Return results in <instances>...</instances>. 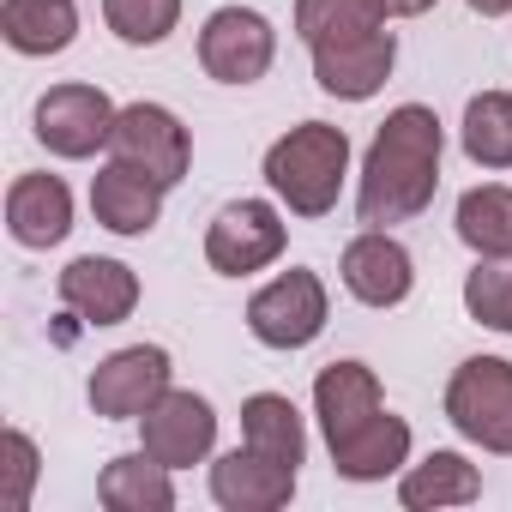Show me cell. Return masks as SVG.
I'll return each mask as SVG.
<instances>
[{"label": "cell", "instance_id": "6da1fadb", "mask_svg": "<svg viewBox=\"0 0 512 512\" xmlns=\"http://www.w3.org/2000/svg\"><path fill=\"white\" fill-rule=\"evenodd\" d=\"M440 145H446V133H440L434 109H422V103L392 109L368 145L356 217L368 229H392V223L422 217L434 205V187H440Z\"/></svg>", "mask_w": 512, "mask_h": 512}, {"label": "cell", "instance_id": "7a4b0ae2", "mask_svg": "<svg viewBox=\"0 0 512 512\" xmlns=\"http://www.w3.org/2000/svg\"><path fill=\"white\" fill-rule=\"evenodd\" d=\"M350 175V133L332 121H302L266 151V187L296 217H326Z\"/></svg>", "mask_w": 512, "mask_h": 512}, {"label": "cell", "instance_id": "3957f363", "mask_svg": "<svg viewBox=\"0 0 512 512\" xmlns=\"http://www.w3.org/2000/svg\"><path fill=\"white\" fill-rule=\"evenodd\" d=\"M446 422L470 446L512 458V362L500 356L458 362V374L446 380Z\"/></svg>", "mask_w": 512, "mask_h": 512}, {"label": "cell", "instance_id": "277c9868", "mask_svg": "<svg viewBox=\"0 0 512 512\" xmlns=\"http://www.w3.org/2000/svg\"><path fill=\"white\" fill-rule=\"evenodd\" d=\"M326 284L308 272V266H290L284 278H272L266 290H253L247 302V332L260 338L266 350H308L320 332H326Z\"/></svg>", "mask_w": 512, "mask_h": 512}, {"label": "cell", "instance_id": "5b68a950", "mask_svg": "<svg viewBox=\"0 0 512 512\" xmlns=\"http://www.w3.org/2000/svg\"><path fill=\"white\" fill-rule=\"evenodd\" d=\"M109 163H127V169L175 187L187 175V163H193V139H187V127H181L175 109H163V103H127L115 115V133H109Z\"/></svg>", "mask_w": 512, "mask_h": 512}, {"label": "cell", "instance_id": "8992f818", "mask_svg": "<svg viewBox=\"0 0 512 512\" xmlns=\"http://www.w3.org/2000/svg\"><path fill=\"white\" fill-rule=\"evenodd\" d=\"M284 241H290V229H284L278 205H266V199H235L205 229V260L223 278H247V272H266L278 253H284Z\"/></svg>", "mask_w": 512, "mask_h": 512}, {"label": "cell", "instance_id": "52a82bcc", "mask_svg": "<svg viewBox=\"0 0 512 512\" xmlns=\"http://www.w3.org/2000/svg\"><path fill=\"white\" fill-rule=\"evenodd\" d=\"M278 55V31L266 13H253V7H217L199 31V67L217 79V85H253V79H266Z\"/></svg>", "mask_w": 512, "mask_h": 512}, {"label": "cell", "instance_id": "ba28073f", "mask_svg": "<svg viewBox=\"0 0 512 512\" xmlns=\"http://www.w3.org/2000/svg\"><path fill=\"white\" fill-rule=\"evenodd\" d=\"M169 350H157V344H127V350H115V356H103L97 368H91V386H85V398H91V410L97 416H109V422H139L163 392H169Z\"/></svg>", "mask_w": 512, "mask_h": 512}, {"label": "cell", "instance_id": "9c48e42d", "mask_svg": "<svg viewBox=\"0 0 512 512\" xmlns=\"http://www.w3.org/2000/svg\"><path fill=\"white\" fill-rule=\"evenodd\" d=\"M392 61H398V37L386 25L314 43V79L326 97H344V103H368L392 79Z\"/></svg>", "mask_w": 512, "mask_h": 512}, {"label": "cell", "instance_id": "30bf717a", "mask_svg": "<svg viewBox=\"0 0 512 512\" xmlns=\"http://www.w3.org/2000/svg\"><path fill=\"white\" fill-rule=\"evenodd\" d=\"M115 103L97 91V85H55V91H43V103H37V139L55 151V157H97L103 145H109V133H115Z\"/></svg>", "mask_w": 512, "mask_h": 512}, {"label": "cell", "instance_id": "8fae6325", "mask_svg": "<svg viewBox=\"0 0 512 512\" xmlns=\"http://www.w3.org/2000/svg\"><path fill=\"white\" fill-rule=\"evenodd\" d=\"M139 446L169 464V470H187V464H205L211 446H217V410L199 398V392H163L145 416H139Z\"/></svg>", "mask_w": 512, "mask_h": 512}, {"label": "cell", "instance_id": "7c38bea8", "mask_svg": "<svg viewBox=\"0 0 512 512\" xmlns=\"http://www.w3.org/2000/svg\"><path fill=\"white\" fill-rule=\"evenodd\" d=\"M344 290L362 302V308H398L416 284V260L410 247L386 229H362L350 247H344Z\"/></svg>", "mask_w": 512, "mask_h": 512}, {"label": "cell", "instance_id": "4fadbf2b", "mask_svg": "<svg viewBox=\"0 0 512 512\" xmlns=\"http://www.w3.org/2000/svg\"><path fill=\"white\" fill-rule=\"evenodd\" d=\"M296 494V464L266 458L253 446H235L211 464V500L223 512H278Z\"/></svg>", "mask_w": 512, "mask_h": 512}, {"label": "cell", "instance_id": "5bb4252c", "mask_svg": "<svg viewBox=\"0 0 512 512\" xmlns=\"http://www.w3.org/2000/svg\"><path fill=\"white\" fill-rule=\"evenodd\" d=\"M61 302L85 326H121L139 308V278L121 260H97V253H85V260H73L61 272Z\"/></svg>", "mask_w": 512, "mask_h": 512}, {"label": "cell", "instance_id": "9a60e30c", "mask_svg": "<svg viewBox=\"0 0 512 512\" xmlns=\"http://www.w3.org/2000/svg\"><path fill=\"white\" fill-rule=\"evenodd\" d=\"M404 464H410V422L392 410H374L356 434L332 440V470L344 482H386Z\"/></svg>", "mask_w": 512, "mask_h": 512}, {"label": "cell", "instance_id": "2e32d148", "mask_svg": "<svg viewBox=\"0 0 512 512\" xmlns=\"http://www.w3.org/2000/svg\"><path fill=\"white\" fill-rule=\"evenodd\" d=\"M7 229L19 247H55L73 229V193L61 175H19L7 187Z\"/></svg>", "mask_w": 512, "mask_h": 512}, {"label": "cell", "instance_id": "e0dca14e", "mask_svg": "<svg viewBox=\"0 0 512 512\" xmlns=\"http://www.w3.org/2000/svg\"><path fill=\"white\" fill-rule=\"evenodd\" d=\"M163 181H151V175H139V169H127V163H109L97 181H91V211H97V223L103 229H115V235H151L157 229V217H163Z\"/></svg>", "mask_w": 512, "mask_h": 512}, {"label": "cell", "instance_id": "ac0fdd59", "mask_svg": "<svg viewBox=\"0 0 512 512\" xmlns=\"http://www.w3.org/2000/svg\"><path fill=\"white\" fill-rule=\"evenodd\" d=\"M374 410H386V404H380V380H374L368 362H332V368H320V380H314V416L326 428V446L344 440V434H356Z\"/></svg>", "mask_w": 512, "mask_h": 512}, {"label": "cell", "instance_id": "d6986e66", "mask_svg": "<svg viewBox=\"0 0 512 512\" xmlns=\"http://www.w3.org/2000/svg\"><path fill=\"white\" fill-rule=\"evenodd\" d=\"M169 476H175V470L157 464V458L139 446V452H121V458L103 464L97 500H103L109 512H169V506H175V482H169Z\"/></svg>", "mask_w": 512, "mask_h": 512}, {"label": "cell", "instance_id": "ffe728a7", "mask_svg": "<svg viewBox=\"0 0 512 512\" xmlns=\"http://www.w3.org/2000/svg\"><path fill=\"white\" fill-rule=\"evenodd\" d=\"M0 37L19 55H61L79 37L73 0H0Z\"/></svg>", "mask_w": 512, "mask_h": 512}, {"label": "cell", "instance_id": "44dd1931", "mask_svg": "<svg viewBox=\"0 0 512 512\" xmlns=\"http://www.w3.org/2000/svg\"><path fill=\"white\" fill-rule=\"evenodd\" d=\"M482 494V470L464 458V452H428L422 464L404 470L398 482V500L410 512H440V506H470Z\"/></svg>", "mask_w": 512, "mask_h": 512}, {"label": "cell", "instance_id": "7402d4cb", "mask_svg": "<svg viewBox=\"0 0 512 512\" xmlns=\"http://www.w3.org/2000/svg\"><path fill=\"white\" fill-rule=\"evenodd\" d=\"M241 446L266 452V458H284V464H302V458H308L302 410H296L284 392H253V398L241 404Z\"/></svg>", "mask_w": 512, "mask_h": 512}, {"label": "cell", "instance_id": "603a6c76", "mask_svg": "<svg viewBox=\"0 0 512 512\" xmlns=\"http://www.w3.org/2000/svg\"><path fill=\"white\" fill-rule=\"evenodd\" d=\"M458 241L476 260H512V187H470L458 199Z\"/></svg>", "mask_w": 512, "mask_h": 512}, {"label": "cell", "instance_id": "cb8c5ba5", "mask_svg": "<svg viewBox=\"0 0 512 512\" xmlns=\"http://www.w3.org/2000/svg\"><path fill=\"white\" fill-rule=\"evenodd\" d=\"M464 157L476 169H512V97L506 91H482L464 103Z\"/></svg>", "mask_w": 512, "mask_h": 512}, {"label": "cell", "instance_id": "d4e9b609", "mask_svg": "<svg viewBox=\"0 0 512 512\" xmlns=\"http://www.w3.org/2000/svg\"><path fill=\"white\" fill-rule=\"evenodd\" d=\"M386 0H296V37L314 49V43H332V37H350V31H374L386 25Z\"/></svg>", "mask_w": 512, "mask_h": 512}, {"label": "cell", "instance_id": "484cf974", "mask_svg": "<svg viewBox=\"0 0 512 512\" xmlns=\"http://www.w3.org/2000/svg\"><path fill=\"white\" fill-rule=\"evenodd\" d=\"M464 314L512 338V260H476V272L464 278Z\"/></svg>", "mask_w": 512, "mask_h": 512}, {"label": "cell", "instance_id": "4316f807", "mask_svg": "<svg viewBox=\"0 0 512 512\" xmlns=\"http://www.w3.org/2000/svg\"><path fill=\"white\" fill-rule=\"evenodd\" d=\"M103 19L121 43L151 49L181 25V0H103Z\"/></svg>", "mask_w": 512, "mask_h": 512}, {"label": "cell", "instance_id": "83f0119b", "mask_svg": "<svg viewBox=\"0 0 512 512\" xmlns=\"http://www.w3.org/2000/svg\"><path fill=\"white\" fill-rule=\"evenodd\" d=\"M0 500L7 506H31V482H37V440L25 428H7L0 434Z\"/></svg>", "mask_w": 512, "mask_h": 512}, {"label": "cell", "instance_id": "f1b7e54d", "mask_svg": "<svg viewBox=\"0 0 512 512\" xmlns=\"http://www.w3.org/2000/svg\"><path fill=\"white\" fill-rule=\"evenodd\" d=\"M428 7H434V0H386L392 19H416V13H428Z\"/></svg>", "mask_w": 512, "mask_h": 512}, {"label": "cell", "instance_id": "f546056e", "mask_svg": "<svg viewBox=\"0 0 512 512\" xmlns=\"http://www.w3.org/2000/svg\"><path fill=\"white\" fill-rule=\"evenodd\" d=\"M470 13H482V19H500V13H512V0H470Z\"/></svg>", "mask_w": 512, "mask_h": 512}]
</instances>
